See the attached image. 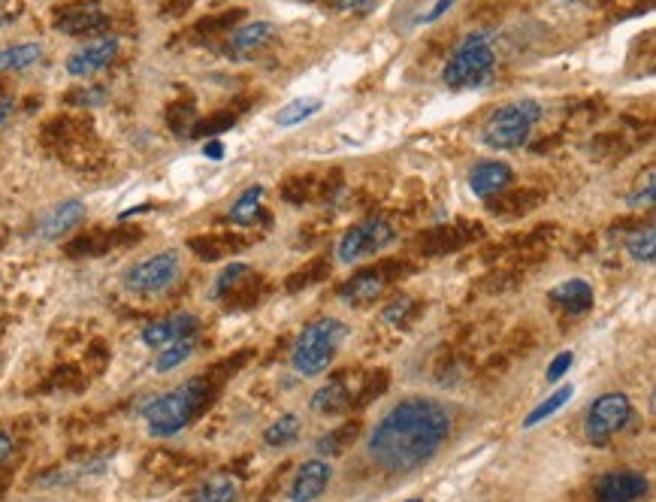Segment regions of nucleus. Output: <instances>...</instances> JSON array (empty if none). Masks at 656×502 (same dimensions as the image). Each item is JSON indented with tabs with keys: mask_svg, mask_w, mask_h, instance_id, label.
I'll list each match as a JSON object with an SVG mask.
<instances>
[{
	"mask_svg": "<svg viewBox=\"0 0 656 502\" xmlns=\"http://www.w3.org/2000/svg\"><path fill=\"white\" fill-rule=\"evenodd\" d=\"M451 433V415L442 403L409 397L393 406L369 436V457L387 472H415L430 463Z\"/></svg>",
	"mask_w": 656,
	"mask_h": 502,
	"instance_id": "f257e3e1",
	"label": "nucleus"
},
{
	"mask_svg": "<svg viewBox=\"0 0 656 502\" xmlns=\"http://www.w3.org/2000/svg\"><path fill=\"white\" fill-rule=\"evenodd\" d=\"M206 400H209V385L203 379H191V382L179 385L176 391L152 400L143 412V418L149 424V433L158 436V439L176 436L206 406Z\"/></svg>",
	"mask_w": 656,
	"mask_h": 502,
	"instance_id": "f03ea898",
	"label": "nucleus"
},
{
	"mask_svg": "<svg viewBox=\"0 0 656 502\" xmlns=\"http://www.w3.org/2000/svg\"><path fill=\"white\" fill-rule=\"evenodd\" d=\"M542 118V106L536 100H520V103H508L502 109H496L484 131H481V140L487 149H496V152H508V149H520L523 143L530 140V131L533 124Z\"/></svg>",
	"mask_w": 656,
	"mask_h": 502,
	"instance_id": "7ed1b4c3",
	"label": "nucleus"
},
{
	"mask_svg": "<svg viewBox=\"0 0 656 502\" xmlns=\"http://www.w3.org/2000/svg\"><path fill=\"white\" fill-rule=\"evenodd\" d=\"M342 336H345V327L333 318L309 324L303 330V336L297 339V348H294V357H291L294 369L300 375H309V379L312 375H321L333 363Z\"/></svg>",
	"mask_w": 656,
	"mask_h": 502,
	"instance_id": "20e7f679",
	"label": "nucleus"
},
{
	"mask_svg": "<svg viewBox=\"0 0 656 502\" xmlns=\"http://www.w3.org/2000/svg\"><path fill=\"white\" fill-rule=\"evenodd\" d=\"M493 46H490V37L487 34H469L457 52L451 55V61L445 64V85L448 88H475L487 79V73L493 70Z\"/></svg>",
	"mask_w": 656,
	"mask_h": 502,
	"instance_id": "39448f33",
	"label": "nucleus"
},
{
	"mask_svg": "<svg viewBox=\"0 0 656 502\" xmlns=\"http://www.w3.org/2000/svg\"><path fill=\"white\" fill-rule=\"evenodd\" d=\"M182 273V258L179 251H161V255L137 264L134 270H127L124 276V288L130 294H140V297H152L167 291Z\"/></svg>",
	"mask_w": 656,
	"mask_h": 502,
	"instance_id": "423d86ee",
	"label": "nucleus"
},
{
	"mask_svg": "<svg viewBox=\"0 0 656 502\" xmlns=\"http://www.w3.org/2000/svg\"><path fill=\"white\" fill-rule=\"evenodd\" d=\"M393 236H397V230L390 227V221H384V218H369V221L351 227V230L339 239L336 258H339L342 264H357V261H363V258L378 255L381 248H387V245L393 242Z\"/></svg>",
	"mask_w": 656,
	"mask_h": 502,
	"instance_id": "0eeeda50",
	"label": "nucleus"
},
{
	"mask_svg": "<svg viewBox=\"0 0 656 502\" xmlns=\"http://www.w3.org/2000/svg\"><path fill=\"white\" fill-rule=\"evenodd\" d=\"M403 270H409L406 261H381L369 270H360L357 276H351L342 288H339V300H345L348 306H363L375 297H381V291L397 279Z\"/></svg>",
	"mask_w": 656,
	"mask_h": 502,
	"instance_id": "6e6552de",
	"label": "nucleus"
},
{
	"mask_svg": "<svg viewBox=\"0 0 656 502\" xmlns=\"http://www.w3.org/2000/svg\"><path fill=\"white\" fill-rule=\"evenodd\" d=\"M632 418V406L629 397L623 394H602L593 406H590V418H587V439L593 445H605L617 430H623Z\"/></svg>",
	"mask_w": 656,
	"mask_h": 502,
	"instance_id": "1a4fd4ad",
	"label": "nucleus"
},
{
	"mask_svg": "<svg viewBox=\"0 0 656 502\" xmlns=\"http://www.w3.org/2000/svg\"><path fill=\"white\" fill-rule=\"evenodd\" d=\"M481 224H445V227H433L427 233H421L418 245L421 255H448V251H460L463 245L481 239Z\"/></svg>",
	"mask_w": 656,
	"mask_h": 502,
	"instance_id": "9d476101",
	"label": "nucleus"
},
{
	"mask_svg": "<svg viewBox=\"0 0 656 502\" xmlns=\"http://www.w3.org/2000/svg\"><path fill=\"white\" fill-rule=\"evenodd\" d=\"M118 55V40L115 37H100L82 49H76L70 58H67V73L76 76V79H88L100 70H106Z\"/></svg>",
	"mask_w": 656,
	"mask_h": 502,
	"instance_id": "9b49d317",
	"label": "nucleus"
},
{
	"mask_svg": "<svg viewBox=\"0 0 656 502\" xmlns=\"http://www.w3.org/2000/svg\"><path fill=\"white\" fill-rule=\"evenodd\" d=\"M647 493V478L632 469L608 472L596 484V502H638Z\"/></svg>",
	"mask_w": 656,
	"mask_h": 502,
	"instance_id": "f8f14e48",
	"label": "nucleus"
},
{
	"mask_svg": "<svg viewBox=\"0 0 656 502\" xmlns=\"http://www.w3.org/2000/svg\"><path fill=\"white\" fill-rule=\"evenodd\" d=\"M330 475H333V469H330L327 460H309V463H303L300 472H297V478H294L291 499H294V502H315V499L327 490Z\"/></svg>",
	"mask_w": 656,
	"mask_h": 502,
	"instance_id": "ddd939ff",
	"label": "nucleus"
},
{
	"mask_svg": "<svg viewBox=\"0 0 656 502\" xmlns=\"http://www.w3.org/2000/svg\"><path fill=\"white\" fill-rule=\"evenodd\" d=\"M511 179H514V173H511L508 164H502V161H481L469 173V188L478 197H493V194L505 191L511 185Z\"/></svg>",
	"mask_w": 656,
	"mask_h": 502,
	"instance_id": "4468645a",
	"label": "nucleus"
},
{
	"mask_svg": "<svg viewBox=\"0 0 656 502\" xmlns=\"http://www.w3.org/2000/svg\"><path fill=\"white\" fill-rule=\"evenodd\" d=\"M197 330V318L194 315H173V318H164V321H155L143 330V342L149 348H164L176 339H185Z\"/></svg>",
	"mask_w": 656,
	"mask_h": 502,
	"instance_id": "2eb2a0df",
	"label": "nucleus"
},
{
	"mask_svg": "<svg viewBox=\"0 0 656 502\" xmlns=\"http://www.w3.org/2000/svg\"><path fill=\"white\" fill-rule=\"evenodd\" d=\"M85 221V203L82 200H67L61 206H55L46 221L40 224V236L43 239H58L64 233H70L73 227H79Z\"/></svg>",
	"mask_w": 656,
	"mask_h": 502,
	"instance_id": "dca6fc26",
	"label": "nucleus"
},
{
	"mask_svg": "<svg viewBox=\"0 0 656 502\" xmlns=\"http://www.w3.org/2000/svg\"><path fill=\"white\" fill-rule=\"evenodd\" d=\"M273 40H276V25L273 22H251V25L233 31L230 46L239 55H251V52H260L264 46H270Z\"/></svg>",
	"mask_w": 656,
	"mask_h": 502,
	"instance_id": "f3484780",
	"label": "nucleus"
},
{
	"mask_svg": "<svg viewBox=\"0 0 656 502\" xmlns=\"http://www.w3.org/2000/svg\"><path fill=\"white\" fill-rule=\"evenodd\" d=\"M551 300H557L569 315H584L587 309H593V288L584 282V279H569V282H560L554 291H551Z\"/></svg>",
	"mask_w": 656,
	"mask_h": 502,
	"instance_id": "a211bd4d",
	"label": "nucleus"
},
{
	"mask_svg": "<svg viewBox=\"0 0 656 502\" xmlns=\"http://www.w3.org/2000/svg\"><path fill=\"white\" fill-rule=\"evenodd\" d=\"M348 403H351L348 385H345L342 379H333V382H327L324 388L315 391V397H312V412H318V415H339V412L348 409Z\"/></svg>",
	"mask_w": 656,
	"mask_h": 502,
	"instance_id": "6ab92c4d",
	"label": "nucleus"
},
{
	"mask_svg": "<svg viewBox=\"0 0 656 502\" xmlns=\"http://www.w3.org/2000/svg\"><path fill=\"white\" fill-rule=\"evenodd\" d=\"M43 58V46L40 43H19V46H7L0 49V73H19L34 67Z\"/></svg>",
	"mask_w": 656,
	"mask_h": 502,
	"instance_id": "aec40b11",
	"label": "nucleus"
},
{
	"mask_svg": "<svg viewBox=\"0 0 656 502\" xmlns=\"http://www.w3.org/2000/svg\"><path fill=\"white\" fill-rule=\"evenodd\" d=\"M106 25V16L100 10H70L67 16L58 19V31L61 34H70V37H79V34H94L97 28Z\"/></svg>",
	"mask_w": 656,
	"mask_h": 502,
	"instance_id": "412c9836",
	"label": "nucleus"
},
{
	"mask_svg": "<svg viewBox=\"0 0 656 502\" xmlns=\"http://www.w3.org/2000/svg\"><path fill=\"white\" fill-rule=\"evenodd\" d=\"M236 499H239V484L227 475H218L200 484L191 502H236Z\"/></svg>",
	"mask_w": 656,
	"mask_h": 502,
	"instance_id": "4be33fe9",
	"label": "nucleus"
},
{
	"mask_svg": "<svg viewBox=\"0 0 656 502\" xmlns=\"http://www.w3.org/2000/svg\"><path fill=\"white\" fill-rule=\"evenodd\" d=\"M318 109H321V100H318V97H297V100H291L288 106L279 109L276 124H279V128H294V124L309 121Z\"/></svg>",
	"mask_w": 656,
	"mask_h": 502,
	"instance_id": "5701e85b",
	"label": "nucleus"
},
{
	"mask_svg": "<svg viewBox=\"0 0 656 502\" xmlns=\"http://www.w3.org/2000/svg\"><path fill=\"white\" fill-rule=\"evenodd\" d=\"M626 251L632 261H641V264H650L656 258V230L647 224V227H638L635 233H629L626 239Z\"/></svg>",
	"mask_w": 656,
	"mask_h": 502,
	"instance_id": "b1692460",
	"label": "nucleus"
},
{
	"mask_svg": "<svg viewBox=\"0 0 656 502\" xmlns=\"http://www.w3.org/2000/svg\"><path fill=\"white\" fill-rule=\"evenodd\" d=\"M254 273H251V267H245V264H230L218 279H215V288H212V297L215 300H221V297H233L248 279H251Z\"/></svg>",
	"mask_w": 656,
	"mask_h": 502,
	"instance_id": "393cba45",
	"label": "nucleus"
},
{
	"mask_svg": "<svg viewBox=\"0 0 656 502\" xmlns=\"http://www.w3.org/2000/svg\"><path fill=\"white\" fill-rule=\"evenodd\" d=\"M239 245H242V239H236V236H203V239H191V248L197 251L203 261L224 258L227 251H233V248H239Z\"/></svg>",
	"mask_w": 656,
	"mask_h": 502,
	"instance_id": "a878e982",
	"label": "nucleus"
},
{
	"mask_svg": "<svg viewBox=\"0 0 656 502\" xmlns=\"http://www.w3.org/2000/svg\"><path fill=\"white\" fill-rule=\"evenodd\" d=\"M260 197H264V188H260V185L248 188V191L230 206V221H233V224H254V218L260 215Z\"/></svg>",
	"mask_w": 656,
	"mask_h": 502,
	"instance_id": "bb28decb",
	"label": "nucleus"
},
{
	"mask_svg": "<svg viewBox=\"0 0 656 502\" xmlns=\"http://www.w3.org/2000/svg\"><path fill=\"white\" fill-rule=\"evenodd\" d=\"M191 354H194V339H191V336L176 339V342H170V345L161 348V354H158V360H155V369H158V372H170V369L182 366Z\"/></svg>",
	"mask_w": 656,
	"mask_h": 502,
	"instance_id": "cd10ccee",
	"label": "nucleus"
},
{
	"mask_svg": "<svg viewBox=\"0 0 656 502\" xmlns=\"http://www.w3.org/2000/svg\"><path fill=\"white\" fill-rule=\"evenodd\" d=\"M572 394H575V388H572V385H566V388H560L557 394H551V397H548L545 403H539V406H536V409H533V412L527 415V421H523V427L530 430V427L542 424L545 418L557 415V412H560V409H563V406H566V403L572 400Z\"/></svg>",
	"mask_w": 656,
	"mask_h": 502,
	"instance_id": "c85d7f7f",
	"label": "nucleus"
},
{
	"mask_svg": "<svg viewBox=\"0 0 656 502\" xmlns=\"http://www.w3.org/2000/svg\"><path fill=\"white\" fill-rule=\"evenodd\" d=\"M297 436H300V418L297 415H282L273 427H267L264 442L270 448H282V445H291Z\"/></svg>",
	"mask_w": 656,
	"mask_h": 502,
	"instance_id": "c756f323",
	"label": "nucleus"
},
{
	"mask_svg": "<svg viewBox=\"0 0 656 502\" xmlns=\"http://www.w3.org/2000/svg\"><path fill=\"white\" fill-rule=\"evenodd\" d=\"M530 200H539V194H536V191H520V194H511V197L499 200V203H490V212L517 215V212H527V209L536 206V203H530Z\"/></svg>",
	"mask_w": 656,
	"mask_h": 502,
	"instance_id": "7c9ffc66",
	"label": "nucleus"
},
{
	"mask_svg": "<svg viewBox=\"0 0 656 502\" xmlns=\"http://www.w3.org/2000/svg\"><path fill=\"white\" fill-rule=\"evenodd\" d=\"M357 436V424H345L342 430H333V433H327V436H321L318 439V451L321 454H339L345 445H351V439Z\"/></svg>",
	"mask_w": 656,
	"mask_h": 502,
	"instance_id": "2f4dec72",
	"label": "nucleus"
},
{
	"mask_svg": "<svg viewBox=\"0 0 656 502\" xmlns=\"http://www.w3.org/2000/svg\"><path fill=\"white\" fill-rule=\"evenodd\" d=\"M330 273V261L327 258H318V261H312L306 270H297L294 273V279L288 282V288L291 291H300V288H306V285H312V282H318L321 276H327Z\"/></svg>",
	"mask_w": 656,
	"mask_h": 502,
	"instance_id": "473e14b6",
	"label": "nucleus"
},
{
	"mask_svg": "<svg viewBox=\"0 0 656 502\" xmlns=\"http://www.w3.org/2000/svg\"><path fill=\"white\" fill-rule=\"evenodd\" d=\"M233 121H236L233 115H212V118L194 124V137H215V134H221V131H230Z\"/></svg>",
	"mask_w": 656,
	"mask_h": 502,
	"instance_id": "72a5a7b5",
	"label": "nucleus"
},
{
	"mask_svg": "<svg viewBox=\"0 0 656 502\" xmlns=\"http://www.w3.org/2000/svg\"><path fill=\"white\" fill-rule=\"evenodd\" d=\"M412 309H415V300H412V297H397V300H393V303L384 309V321H387V324H403V321L412 315Z\"/></svg>",
	"mask_w": 656,
	"mask_h": 502,
	"instance_id": "f704fd0d",
	"label": "nucleus"
},
{
	"mask_svg": "<svg viewBox=\"0 0 656 502\" xmlns=\"http://www.w3.org/2000/svg\"><path fill=\"white\" fill-rule=\"evenodd\" d=\"M653 191H656L653 170H647V176H644V191L638 188V191L629 197V206H644V209H650V206H653Z\"/></svg>",
	"mask_w": 656,
	"mask_h": 502,
	"instance_id": "c9c22d12",
	"label": "nucleus"
},
{
	"mask_svg": "<svg viewBox=\"0 0 656 502\" xmlns=\"http://www.w3.org/2000/svg\"><path fill=\"white\" fill-rule=\"evenodd\" d=\"M575 363V354L572 351H563V354H557L554 360H551V366H548V382H560L563 375L569 372V366Z\"/></svg>",
	"mask_w": 656,
	"mask_h": 502,
	"instance_id": "e433bc0d",
	"label": "nucleus"
},
{
	"mask_svg": "<svg viewBox=\"0 0 656 502\" xmlns=\"http://www.w3.org/2000/svg\"><path fill=\"white\" fill-rule=\"evenodd\" d=\"M454 4H457V0H436V4H433V10H430V13H421V16L415 19V25H433L436 19H442V16L448 13V10H451Z\"/></svg>",
	"mask_w": 656,
	"mask_h": 502,
	"instance_id": "4c0bfd02",
	"label": "nucleus"
},
{
	"mask_svg": "<svg viewBox=\"0 0 656 502\" xmlns=\"http://www.w3.org/2000/svg\"><path fill=\"white\" fill-rule=\"evenodd\" d=\"M336 7L345 10V13H360V16H366V13L375 10V0H336Z\"/></svg>",
	"mask_w": 656,
	"mask_h": 502,
	"instance_id": "58836bf2",
	"label": "nucleus"
},
{
	"mask_svg": "<svg viewBox=\"0 0 656 502\" xmlns=\"http://www.w3.org/2000/svg\"><path fill=\"white\" fill-rule=\"evenodd\" d=\"M203 155H206L209 161H221V158H224V143H221V140H209V143L203 146Z\"/></svg>",
	"mask_w": 656,
	"mask_h": 502,
	"instance_id": "ea45409f",
	"label": "nucleus"
},
{
	"mask_svg": "<svg viewBox=\"0 0 656 502\" xmlns=\"http://www.w3.org/2000/svg\"><path fill=\"white\" fill-rule=\"evenodd\" d=\"M10 454H13V439H10L4 430H0V463H4Z\"/></svg>",
	"mask_w": 656,
	"mask_h": 502,
	"instance_id": "a19ab883",
	"label": "nucleus"
},
{
	"mask_svg": "<svg viewBox=\"0 0 656 502\" xmlns=\"http://www.w3.org/2000/svg\"><path fill=\"white\" fill-rule=\"evenodd\" d=\"M10 115H13V103L10 100H0V128L10 121Z\"/></svg>",
	"mask_w": 656,
	"mask_h": 502,
	"instance_id": "79ce46f5",
	"label": "nucleus"
},
{
	"mask_svg": "<svg viewBox=\"0 0 656 502\" xmlns=\"http://www.w3.org/2000/svg\"><path fill=\"white\" fill-rule=\"evenodd\" d=\"M409 502H421V499H409Z\"/></svg>",
	"mask_w": 656,
	"mask_h": 502,
	"instance_id": "37998d69",
	"label": "nucleus"
},
{
	"mask_svg": "<svg viewBox=\"0 0 656 502\" xmlns=\"http://www.w3.org/2000/svg\"><path fill=\"white\" fill-rule=\"evenodd\" d=\"M0 25H4V16H0Z\"/></svg>",
	"mask_w": 656,
	"mask_h": 502,
	"instance_id": "c03bdc74",
	"label": "nucleus"
},
{
	"mask_svg": "<svg viewBox=\"0 0 656 502\" xmlns=\"http://www.w3.org/2000/svg\"><path fill=\"white\" fill-rule=\"evenodd\" d=\"M572 4H578V0H572Z\"/></svg>",
	"mask_w": 656,
	"mask_h": 502,
	"instance_id": "a18cd8bd",
	"label": "nucleus"
}]
</instances>
